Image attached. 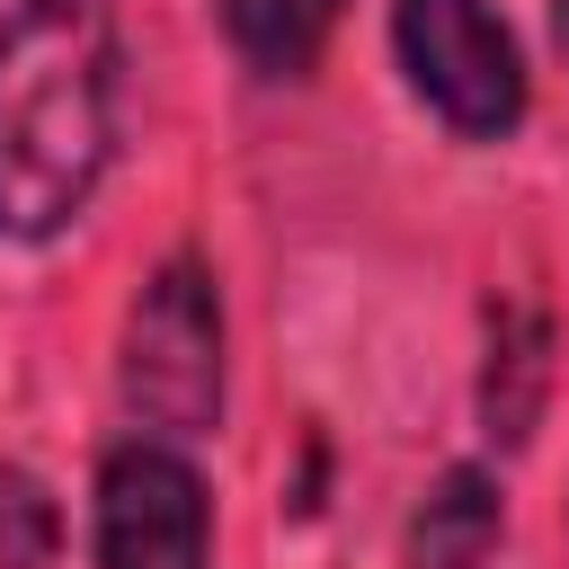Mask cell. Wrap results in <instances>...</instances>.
Wrapping results in <instances>:
<instances>
[{
    "label": "cell",
    "instance_id": "cell-1",
    "mask_svg": "<svg viewBox=\"0 0 569 569\" xmlns=\"http://www.w3.org/2000/svg\"><path fill=\"white\" fill-rule=\"evenodd\" d=\"M124 98V0H9L0 18V240H62L107 160Z\"/></svg>",
    "mask_w": 569,
    "mask_h": 569
},
{
    "label": "cell",
    "instance_id": "cell-2",
    "mask_svg": "<svg viewBox=\"0 0 569 569\" xmlns=\"http://www.w3.org/2000/svg\"><path fill=\"white\" fill-rule=\"evenodd\" d=\"M116 400L133 436H213L222 427V293L196 249L160 258L116 338Z\"/></svg>",
    "mask_w": 569,
    "mask_h": 569
},
{
    "label": "cell",
    "instance_id": "cell-3",
    "mask_svg": "<svg viewBox=\"0 0 569 569\" xmlns=\"http://www.w3.org/2000/svg\"><path fill=\"white\" fill-rule=\"evenodd\" d=\"M391 53L445 133L507 142L525 124L533 89H525V53L498 0H391Z\"/></svg>",
    "mask_w": 569,
    "mask_h": 569
},
{
    "label": "cell",
    "instance_id": "cell-4",
    "mask_svg": "<svg viewBox=\"0 0 569 569\" xmlns=\"http://www.w3.org/2000/svg\"><path fill=\"white\" fill-rule=\"evenodd\" d=\"M204 560H213L204 471L160 436L107 445V462H98V569H204Z\"/></svg>",
    "mask_w": 569,
    "mask_h": 569
},
{
    "label": "cell",
    "instance_id": "cell-5",
    "mask_svg": "<svg viewBox=\"0 0 569 569\" xmlns=\"http://www.w3.org/2000/svg\"><path fill=\"white\" fill-rule=\"evenodd\" d=\"M542 391H551V320L533 302H489V356H480V427L489 445H525L542 427Z\"/></svg>",
    "mask_w": 569,
    "mask_h": 569
},
{
    "label": "cell",
    "instance_id": "cell-6",
    "mask_svg": "<svg viewBox=\"0 0 569 569\" xmlns=\"http://www.w3.org/2000/svg\"><path fill=\"white\" fill-rule=\"evenodd\" d=\"M507 533V498L480 462H453L436 471V489L418 498L409 516V569H480Z\"/></svg>",
    "mask_w": 569,
    "mask_h": 569
},
{
    "label": "cell",
    "instance_id": "cell-7",
    "mask_svg": "<svg viewBox=\"0 0 569 569\" xmlns=\"http://www.w3.org/2000/svg\"><path fill=\"white\" fill-rule=\"evenodd\" d=\"M338 9L347 0H222V36L258 80H302L329 53Z\"/></svg>",
    "mask_w": 569,
    "mask_h": 569
},
{
    "label": "cell",
    "instance_id": "cell-8",
    "mask_svg": "<svg viewBox=\"0 0 569 569\" xmlns=\"http://www.w3.org/2000/svg\"><path fill=\"white\" fill-rule=\"evenodd\" d=\"M62 542V507L36 471H0V569H44Z\"/></svg>",
    "mask_w": 569,
    "mask_h": 569
},
{
    "label": "cell",
    "instance_id": "cell-9",
    "mask_svg": "<svg viewBox=\"0 0 569 569\" xmlns=\"http://www.w3.org/2000/svg\"><path fill=\"white\" fill-rule=\"evenodd\" d=\"M551 44L569 53V0H551Z\"/></svg>",
    "mask_w": 569,
    "mask_h": 569
}]
</instances>
